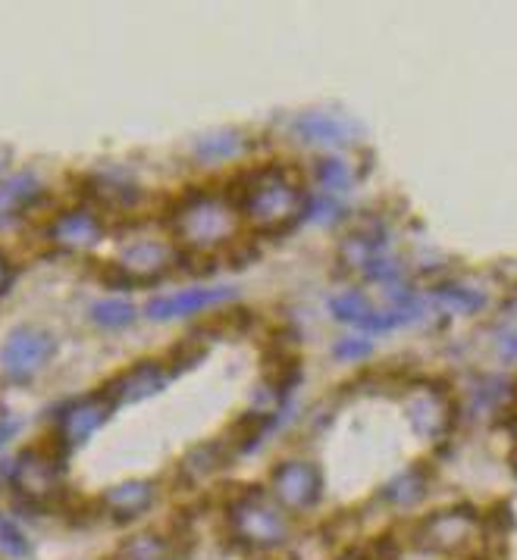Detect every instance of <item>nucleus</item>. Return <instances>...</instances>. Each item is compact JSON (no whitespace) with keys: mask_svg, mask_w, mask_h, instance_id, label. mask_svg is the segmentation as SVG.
I'll return each mask as SVG.
<instances>
[{"mask_svg":"<svg viewBox=\"0 0 517 560\" xmlns=\"http://www.w3.org/2000/svg\"><path fill=\"white\" fill-rule=\"evenodd\" d=\"M311 198L305 195L301 182L295 179L283 166H264L254 170L245 179L242 198H239V217L254 232L279 235L292 229L301 217H308Z\"/></svg>","mask_w":517,"mask_h":560,"instance_id":"1","label":"nucleus"},{"mask_svg":"<svg viewBox=\"0 0 517 560\" xmlns=\"http://www.w3.org/2000/svg\"><path fill=\"white\" fill-rule=\"evenodd\" d=\"M242 229L239 207L214 191L185 195L173 210V235L182 247L195 254H210L214 247L235 242Z\"/></svg>","mask_w":517,"mask_h":560,"instance_id":"2","label":"nucleus"},{"mask_svg":"<svg viewBox=\"0 0 517 560\" xmlns=\"http://www.w3.org/2000/svg\"><path fill=\"white\" fill-rule=\"evenodd\" d=\"M229 533L248 548H276L289 538V516L264 492L239 494L229 504Z\"/></svg>","mask_w":517,"mask_h":560,"instance_id":"3","label":"nucleus"},{"mask_svg":"<svg viewBox=\"0 0 517 560\" xmlns=\"http://www.w3.org/2000/svg\"><path fill=\"white\" fill-rule=\"evenodd\" d=\"M54 336L42 326H20L13 329L0 348V366L10 380H32L47 360L54 358Z\"/></svg>","mask_w":517,"mask_h":560,"instance_id":"4","label":"nucleus"},{"mask_svg":"<svg viewBox=\"0 0 517 560\" xmlns=\"http://www.w3.org/2000/svg\"><path fill=\"white\" fill-rule=\"evenodd\" d=\"M273 501L283 511H311L323 494V472L311 460H283L271 476Z\"/></svg>","mask_w":517,"mask_h":560,"instance_id":"5","label":"nucleus"},{"mask_svg":"<svg viewBox=\"0 0 517 560\" xmlns=\"http://www.w3.org/2000/svg\"><path fill=\"white\" fill-rule=\"evenodd\" d=\"M166 382H170V370L160 360H141L136 366H129L126 373L113 376L104 385L101 395L113 407H119V404H138L145 401V398H151V395H158V392H163Z\"/></svg>","mask_w":517,"mask_h":560,"instance_id":"6","label":"nucleus"},{"mask_svg":"<svg viewBox=\"0 0 517 560\" xmlns=\"http://www.w3.org/2000/svg\"><path fill=\"white\" fill-rule=\"evenodd\" d=\"M173 267H176V247L141 238L119 250L116 269L126 276V282H158L160 276H166Z\"/></svg>","mask_w":517,"mask_h":560,"instance_id":"7","label":"nucleus"},{"mask_svg":"<svg viewBox=\"0 0 517 560\" xmlns=\"http://www.w3.org/2000/svg\"><path fill=\"white\" fill-rule=\"evenodd\" d=\"M113 413V404L97 392V395H89V398H79V401H72L69 407L60 410V417H57V439L72 448V445H82V442H89L91 435L97 432V429L107 423V417Z\"/></svg>","mask_w":517,"mask_h":560,"instance_id":"8","label":"nucleus"},{"mask_svg":"<svg viewBox=\"0 0 517 560\" xmlns=\"http://www.w3.org/2000/svg\"><path fill=\"white\" fill-rule=\"evenodd\" d=\"M13 479L25 489L32 498H45L57 492L60 486V451L57 445H35L16 460Z\"/></svg>","mask_w":517,"mask_h":560,"instance_id":"9","label":"nucleus"},{"mask_svg":"<svg viewBox=\"0 0 517 560\" xmlns=\"http://www.w3.org/2000/svg\"><path fill=\"white\" fill-rule=\"evenodd\" d=\"M104 225L91 210H64L47 225V242L64 250H91L101 245Z\"/></svg>","mask_w":517,"mask_h":560,"instance_id":"10","label":"nucleus"},{"mask_svg":"<svg viewBox=\"0 0 517 560\" xmlns=\"http://www.w3.org/2000/svg\"><path fill=\"white\" fill-rule=\"evenodd\" d=\"M232 289H185V292L176 294H160L148 304V316L158 319V323H166V319H180V316L202 314L207 307H217L232 298Z\"/></svg>","mask_w":517,"mask_h":560,"instance_id":"11","label":"nucleus"},{"mask_svg":"<svg viewBox=\"0 0 517 560\" xmlns=\"http://www.w3.org/2000/svg\"><path fill=\"white\" fill-rule=\"evenodd\" d=\"M473 526H476V520L468 511H443L424 523L421 541L429 551H455L473 536Z\"/></svg>","mask_w":517,"mask_h":560,"instance_id":"12","label":"nucleus"},{"mask_svg":"<svg viewBox=\"0 0 517 560\" xmlns=\"http://www.w3.org/2000/svg\"><path fill=\"white\" fill-rule=\"evenodd\" d=\"M407 420H411V427L417 429L424 439L443 435L451 423L449 398L443 392H417L407 401Z\"/></svg>","mask_w":517,"mask_h":560,"instance_id":"13","label":"nucleus"},{"mask_svg":"<svg viewBox=\"0 0 517 560\" xmlns=\"http://www.w3.org/2000/svg\"><path fill=\"white\" fill-rule=\"evenodd\" d=\"M151 504H154V482H145V479L119 482L101 498V508L116 520H133V516L145 514Z\"/></svg>","mask_w":517,"mask_h":560,"instance_id":"14","label":"nucleus"},{"mask_svg":"<svg viewBox=\"0 0 517 560\" xmlns=\"http://www.w3.org/2000/svg\"><path fill=\"white\" fill-rule=\"evenodd\" d=\"M295 135L308 144H323V148H336L345 144L352 135V122L338 119L333 113H305L295 119Z\"/></svg>","mask_w":517,"mask_h":560,"instance_id":"15","label":"nucleus"},{"mask_svg":"<svg viewBox=\"0 0 517 560\" xmlns=\"http://www.w3.org/2000/svg\"><path fill=\"white\" fill-rule=\"evenodd\" d=\"M245 151V135L235 132V129H220V132H210L198 138L195 144V158L204 163H220V160H232L235 154Z\"/></svg>","mask_w":517,"mask_h":560,"instance_id":"16","label":"nucleus"},{"mask_svg":"<svg viewBox=\"0 0 517 560\" xmlns=\"http://www.w3.org/2000/svg\"><path fill=\"white\" fill-rule=\"evenodd\" d=\"M38 195H42V185H38L35 173H16V176L3 179L0 182V217L23 210L25 203L35 201Z\"/></svg>","mask_w":517,"mask_h":560,"instance_id":"17","label":"nucleus"},{"mask_svg":"<svg viewBox=\"0 0 517 560\" xmlns=\"http://www.w3.org/2000/svg\"><path fill=\"white\" fill-rule=\"evenodd\" d=\"M427 494V476L421 470H405L395 476L386 489H382V501L395 504V508H411Z\"/></svg>","mask_w":517,"mask_h":560,"instance_id":"18","label":"nucleus"},{"mask_svg":"<svg viewBox=\"0 0 517 560\" xmlns=\"http://www.w3.org/2000/svg\"><path fill=\"white\" fill-rule=\"evenodd\" d=\"M170 558V541L158 533H138L126 538L113 560H166Z\"/></svg>","mask_w":517,"mask_h":560,"instance_id":"19","label":"nucleus"},{"mask_svg":"<svg viewBox=\"0 0 517 560\" xmlns=\"http://www.w3.org/2000/svg\"><path fill=\"white\" fill-rule=\"evenodd\" d=\"M91 323L101 329H126L136 323V307L129 301H119V298L97 301V304H91Z\"/></svg>","mask_w":517,"mask_h":560,"instance_id":"20","label":"nucleus"},{"mask_svg":"<svg viewBox=\"0 0 517 560\" xmlns=\"http://www.w3.org/2000/svg\"><path fill=\"white\" fill-rule=\"evenodd\" d=\"M226 451L223 445H202V448L188 451L185 454V460H182V472L185 476H192V479H202V476H207V472H214L220 464H223Z\"/></svg>","mask_w":517,"mask_h":560,"instance_id":"21","label":"nucleus"},{"mask_svg":"<svg viewBox=\"0 0 517 560\" xmlns=\"http://www.w3.org/2000/svg\"><path fill=\"white\" fill-rule=\"evenodd\" d=\"M317 182H320V188L326 191V195H336V191H345L348 185H352V170H348V163L338 158H323L317 160Z\"/></svg>","mask_w":517,"mask_h":560,"instance_id":"22","label":"nucleus"},{"mask_svg":"<svg viewBox=\"0 0 517 560\" xmlns=\"http://www.w3.org/2000/svg\"><path fill=\"white\" fill-rule=\"evenodd\" d=\"M436 301L449 311V314H476L483 311L486 298L480 292H471V289H461V285H449L443 292H436Z\"/></svg>","mask_w":517,"mask_h":560,"instance_id":"23","label":"nucleus"},{"mask_svg":"<svg viewBox=\"0 0 517 560\" xmlns=\"http://www.w3.org/2000/svg\"><path fill=\"white\" fill-rule=\"evenodd\" d=\"M94 198L107 207H129V203L138 201V191L136 185H129L126 179L104 176V179H94Z\"/></svg>","mask_w":517,"mask_h":560,"instance_id":"24","label":"nucleus"},{"mask_svg":"<svg viewBox=\"0 0 517 560\" xmlns=\"http://www.w3.org/2000/svg\"><path fill=\"white\" fill-rule=\"evenodd\" d=\"M330 311H333V316L342 319V323L360 326V319L370 314V304H367V298L360 292H345L336 294V298L330 301Z\"/></svg>","mask_w":517,"mask_h":560,"instance_id":"25","label":"nucleus"},{"mask_svg":"<svg viewBox=\"0 0 517 560\" xmlns=\"http://www.w3.org/2000/svg\"><path fill=\"white\" fill-rule=\"evenodd\" d=\"M0 555H7V558H28V538L23 536V529L13 523V520H7V516H0Z\"/></svg>","mask_w":517,"mask_h":560,"instance_id":"26","label":"nucleus"},{"mask_svg":"<svg viewBox=\"0 0 517 560\" xmlns=\"http://www.w3.org/2000/svg\"><path fill=\"white\" fill-rule=\"evenodd\" d=\"M374 351V345L370 341H364V338H342L336 345V358L338 360H360L367 358Z\"/></svg>","mask_w":517,"mask_h":560,"instance_id":"27","label":"nucleus"},{"mask_svg":"<svg viewBox=\"0 0 517 560\" xmlns=\"http://www.w3.org/2000/svg\"><path fill=\"white\" fill-rule=\"evenodd\" d=\"M16 432H20V423H16L13 417H0V448H3Z\"/></svg>","mask_w":517,"mask_h":560,"instance_id":"28","label":"nucleus"},{"mask_svg":"<svg viewBox=\"0 0 517 560\" xmlns=\"http://www.w3.org/2000/svg\"><path fill=\"white\" fill-rule=\"evenodd\" d=\"M10 279H13V264H10V257L0 250V292L10 285Z\"/></svg>","mask_w":517,"mask_h":560,"instance_id":"29","label":"nucleus"},{"mask_svg":"<svg viewBox=\"0 0 517 560\" xmlns=\"http://www.w3.org/2000/svg\"><path fill=\"white\" fill-rule=\"evenodd\" d=\"M498 351H502V358L505 360H515L517 358V336H512L508 341H502V348H498Z\"/></svg>","mask_w":517,"mask_h":560,"instance_id":"30","label":"nucleus"},{"mask_svg":"<svg viewBox=\"0 0 517 560\" xmlns=\"http://www.w3.org/2000/svg\"><path fill=\"white\" fill-rule=\"evenodd\" d=\"M515 398H517V395H515Z\"/></svg>","mask_w":517,"mask_h":560,"instance_id":"31","label":"nucleus"}]
</instances>
